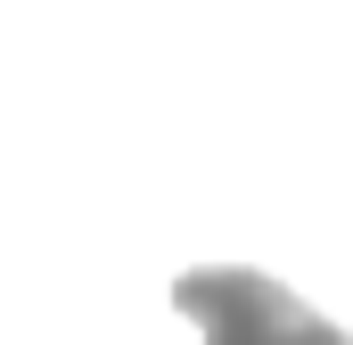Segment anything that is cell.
Returning <instances> with one entry per match:
<instances>
[{
	"label": "cell",
	"instance_id": "obj_1",
	"mask_svg": "<svg viewBox=\"0 0 353 345\" xmlns=\"http://www.w3.org/2000/svg\"><path fill=\"white\" fill-rule=\"evenodd\" d=\"M173 304L197 321V345H353L337 321H321L304 296H288L271 271H247V263L181 271Z\"/></svg>",
	"mask_w": 353,
	"mask_h": 345
}]
</instances>
